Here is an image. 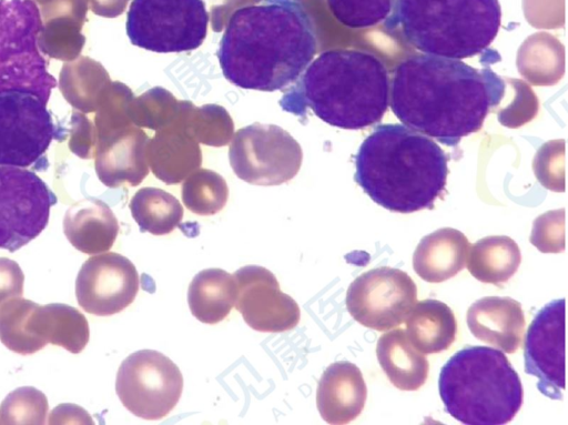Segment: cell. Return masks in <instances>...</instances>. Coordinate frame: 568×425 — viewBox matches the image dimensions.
<instances>
[{
  "instance_id": "cell-1",
  "label": "cell",
  "mask_w": 568,
  "mask_h": 425,
  "mask_svg": "<svg viewBox=\"0 0 568 425\" xmlns=\"http://www.w3.org/2000/svg\"><path fill=\"white\" fill-rule=\"evenodd\" d=\"M505 93V81L489 67L479 70L458 59L423 53L396 65L389 102L404 125L456 146L481 129Z\"/></svg>"
},
{
  "instance_id": "cell-2",
  "label": "cell",
  "mask_w": 568,
  "mask_h": 425,
  "mask_svg": "<svg viewBox=\"0 0 568 425\" xmlns=\"http://www.w3.org/2000/svg\"><path fill=\"white\" fill-rule=\"evenodd\" d=\"M316 51V27L301 0H263L232 13L216 55L229 82L272 92L293 84Z\"/></svg>"
},
{
  "instance_id": "cell-3",
  "label": "cell",
  "mask_w": 568,
  "mask_h": 425,
  "mask_svg": "<svg viewBox=\"0 0 568 425\" xmlns=\"http://www.w3.org/2000/svg\"><path fill=\"white\" fill-rule=\"evenodd\" d=\"M448 155L404 124H378L355 155L354 181L378 205L397 213L433 209L448 175Z\"/></svg>"
},
{
  "instance_id": "cell-4",
  "label": "cell",
  "mask_w": 568,
  "mask_h": 425,
  "mask_svg": "<svg viewBox=\"0 0 568 425\" xmlns=\"http://www.w3.org/2000/svg\"><path fill=\"white\" fill-rule=\"evenodd\" d=\"M280 105L296 117H305L310 109L332 127L364 129L377 124L387 111L388 71L373 53L327 50L290 85Z\"/></svg>"
},
{
  "instance_id": "cell-5",
  "label": "cell",
  "mask_w": 568,
  "mask_h": 425,
  "mask_svg": "<svg viewBox=\"0 0 568 425\" xmlns=\"http://www.w3.org/2000/svg\"><path fill=\"white\" fill-rule=\"evenodd\" d=\"M500 20L498 0H395L384 27L423 53L462 60L489 47Z\"/></svg>"
},
{
  "instance_id": "cell-6",
  "label": "cell",
  "mask_w": 568,
  "mask_h": 425,
  "mask_svg": "<svg viewBox=\"0 0 568 425\" xmlns=\"http://www.w3.org/2000/svg\"><path fill=\"white\" fill-rule=\"evenodd\" d=\"M438 391L445 412L467 425L509 423L523 405L518 373L506 355L488 346H465L440 370Z\"/></svg>"
},
{
  "instance_id": "cell-7",
  "label": "cell",
  "mask_w": 568,
  "mask_h": 425,
  "mask_svg": "<svg viewBox=\"0 0 568 425\" xmlns=\"http://www.w3.org/2000/svg\"><path fill=\"white\" fill-rule=\"evenodd\" d=\"M41 28L37 3L0 0V92H29L47 104L57 80L38 47Z\"/></svg>"
},
{
  "instance_id": "cell-8",
  "label": "cell",
  "mask_w": 568,
  "mask_h": 425,
  "mask_svg": "<svg viewBox=\"0 0 568 425\" xmlns=\"http://www.w3.org/2000/svg\"><path fill=\"white\" fill-rule=\"evenodd\" d=\"M203 0H132L126 33L132 44L158 53L199 48L207 31Z\"/></svg>"
},
{
  "instance_id": "cell-9",
  "label": "cell",
  "mask_w": 568,
  "mask_h": 425,
  "mask_svg": "<svg viewBox=\"0 0 568 425\" xmlns=\"http://www.w3.org/2000/svg\"><path fill=\"white\" fill-rule=\"evenodd\" d=\"M230 164L236 176L254 185H280L300 171L298 142L274 124L253 123L237 130L230 144Z\"/></svg>"
},
{
  "instance_id": "cell-10",
  "label": "cell",
  "mask_w": 568,
  "mask_h": 425,
  "mask_svg": "<svg viewBox=\"0 0 568 425\" xmlns=\"http://www.w3.org/2000/svg\"><path fill=\"white\" fill-rule=\"evenodd\" d=\"M182 389L180 368L154 350L130 354L118 370L115 391L121 403L143 419L165 417L176 406Z\"/></svg>"
},
{
  "instance_id": "cell-11",
  "label": "cell",
  "mask_w": 568,
  "mask_h": 425,
  "mask_svg": "<svg viewBox=\"0 0 568 425\" xmlns=\"http://www.w3.org/2000/svg\"><path fill=\"white\" fill-rule=\"evenodd\" d=\"M45 105L29 92H0V165L31 166L53 139H65L67 130L54 123Z\"/></svg>"
},
{
  "instance_id": "cell-12",
  "label": "cell",
  "mask_w": 568,
  "mask_h": 425,
  "mask_svg": "<svg viewBox=\"0 0 568 425\" xmlns=\"http://www.w3.org/2000/svg\"><path fill=\"white\" fill-rule=\"evenodd\" d=\"M57 195L34 172L0 165V249L16 252L48 225Z\"/></svg>"
},
{
  "instance_id": "cell-13",
  "label": "cell",
  "mask_w": 568,
  "mask_h": 425,
  "mask_svg": "<svg viewBox=\"0 0 568 425\" xmlns=\"http://www.w3.org/2000/svg\"><path fill=\"white\" fill-rule=\"evenodd\" d=\"M416 298V285L406 272L381 266L361 274L349 284L345 303L359 324L387 331L406 321Z\"/></svg>"
},
{
  "instance_id": "cell-14",
  "label": "cell",
  "mask_w": 568,
  "mask_h": 425,
  "mask_svg": "<svg viewBox=\"0 0 568 425\" xmlns=\"http://www.w3.org/2000/svg\"><path fill=\"white\" fill-rule=\"evenodd\" d=\"M566 302L546 304L527 328L524 342L525 372L538 378L537 388L561 399L566 388Z\"/></svg>"
},
{
  "instance_id": "cell-15",
  "label": "cell",
  "mask_w": 568,
  "mask_h": 425,
  "mask_svg": "<svg viewBox=\"0 0 568 425\" xmlns=\"http://www.w3.org/2000/svg\"><path fill=\"white\" fill-rule=\"evenodd\" d=\"M139 291V274L125 256L108 252L89 257L75 280L79 305L98 316L116 314L128 307Z\"/></svg>"
},
{
  "instance_id": "cell-16",
  "label": "cell",
  "mask_w": 568,
  "mask_h": 425,
  "mask_svg": "<svg viewBox=\"0 0 568 425\" xmlns=\"http://www.w3.org/2000/svg\"><path fill=\"white\" fill-rule=\"evenodd\" d=\"M234 276V306L251 328L263 333H281L298 324L300 306L282 292L271 271L260 265H246L239 269Z\"/></svg>"
},
{
  "instance_id": "cell-17",
  "label": "cell",
  "mask_w": 568,
  "mask_h": 425,
  "mask_svg": "<svg viewBox=\"0 0 568 425\" xmlns=\"http://www.w3.org/2000/svg\"><path fill=\"white\" fill-rule=\"evenodd\" d=\"M149 138L131 123L97 140L95 172L109 188L136 186L149 174Z\"/></svg>"
},
{
  "instance_id": "cell-18",
  "label": "cell",
  "mask_w": 568,
  "mask_h": 425,
  "mask_svg": "<svg viewBox=\"0 0 568 425\" xmlns=\"http://www.w3.org/2000/svg\"><path fill=\"white\" fill-rule=\"evenodd\" d=\"M367 388L361 370L348 361L331 364L323 372L316 392V405L328 424H347L363 411Z\"/></svg>"
},
{
  "instance_id": "cell-19",
  "label": "cell",
  "mask_w": 568,
  "mask_h": 425,
  "mask_svg": "<svg viewBox=\"0 0 568 425\" xmlns=\"http://www.w3.org/2000/svg\"><path fill=\"white\" fill-rule=\"evenodd\" d=\"M467 325L479 341L506 353H515L523 340L525 315L518 301L508 296H485L467 311Z\"/></svg>"
},
{
  "instance_id": "cell-20",
  "label": "cell",
  "mask_w": 568,
  "mask_h": 425,
  "mask_svg": "<svg viewBox=\"0 0 568 425\" xmlns=\"http://www.w3.org/2000/svg\"><path fill=\"white\" fill-rule=\"evenodd\" d=\"M88 9L87 0H51L41 6L44 21L38 36L41 53L64 62L77 59L85 43L81 30Z\"/></svg>"
},
{
  "instance_id": "cell-21",
  "label": "cell",
  "mask_w": 568,
  "mask_h": 425,
  "mask_svg": "<svg viewBox=\"0 0 568 425\" xmlns=\"http://www.w3.org/2000/svg\"><path fill=\"white\" fill-rule=\"evenodd\" d=\"M27 331L34 353L51 343L78 354L90 337L85 316L78 308L61 303H33L27 318Z\"/></svg>"
},
{
  "instance_id": "cell-22",
  "label": "cell",
  "mask_w": 568,
  "mask_h": 425,
  "mask_svg": "<svg viewBox=\"0 0 568 425\" xmlns=\"http://www.w3.org/2000/svg\"><path fill=\"white\" fill-rule=\"evenodd\" d=\"M69 242L85 254L109 251L119 233V223L108 204L94 198L71 205L63 219Z\"/></svg>"
},
{
  "instance_id": "cell-23",
  "label": "cell",
  "mask_w": 568,
  "mask_h": 425,
  "mask_svg": "<svg viewBox=\"0 0 568 425\" xmlns=\"http://www.w3.org/2000/svg\"><path fill=\"white\" fill-rule=\"evenodd\" d=\"M149 166L166 184H176L201 166L197 142L176 122L158 131L149 142Z\"/></svg>"
},
{
  "instance_id": "cell-24",
  "label": "cell",
  "mask_w": 568,
  "mask_h": 425,
  "mask_svg": "<svg viewBox=\"0 0 568 425\" xmlns=\"http://www.w3.org/2000/svg\"><path fill=\"white\" fill-rule=\"evenodd\" d=\"M467 237L452 227L424 236L413 254L417 275L429 283H442L465 267L469 249Z\"/></svg>"
},
{
  "instance_id": "cell-25",
  "label": "cell",
  "mask_w": 568,
  "mask_h": 425,
  "mask_svg": "<svg viewBox=\"0 0 568 425\" xmlns=\"http://www.w3.org/2000/svg\"><path fill=\"white\" fill-rule=\"evenodd\" d=\"M381 367L390 383L402 391H416L428 376L427 358L409 342L406 332L396 328L383 334L376 346Z\"/></svg>"
},
{
  "instance_id": "cell-26",
  "label": "cell",
  "mask_w": 568,
  "mask_h": 425,
  "mask_svg": "<svg viewBox=\"0 0 568 425\" xmlns=\"http://www.w3.org/2000/svg\"><path fill=\"white\" fill-rule=\"evenodd\" d=\"M407 337L424 354L446 351L453 344L457 322L452 308L444 302L427 298L418 301L406 318Z\"/></svg>"
},
{
  "instance_id": "cell-27",
  "label": "cell",
  "mask_w": 568,
  "mask_h": 425,
  "mask_svg": "<svg viewBox=\"0 0 568 425\" xmlns=\"http://www.w3.org/2000/svg\"><path fill=\"white\" fill-rule=\"evenodd\" d=\"M236 300L234 274L222 269H205L191 281L189 307L194 317L205 324H216L231 312Z\"/></svg>"
},
{
  "instance_id": "cell-28",
  "label": "cell",
  "mask_w": 568,
  "mask_h": 425,
  "mask_svg": "<svg viewBox=\"0 0 568 425\" xmlns=\"http://www.w3.org/2000/svg\"><path fill=\"white\" fill-rule=\"evenodd\" d=\"M468 250L467 270L483 283L497 285L507 282L521 262L517 243L506 235L483 237Z\"/></svg>"
},
{
  "instance_id": "cell-29",
  "label": "cell",
  "mask_w": 568,
  "mask_h": 425,
  "mask_svg": "<svg viewBox=\"0 0 568 425\" xmlns=\"http://www.w3.org/2000/svg\"><path fill=\"white\" fill-rule=\"evenodd\" d=\"M59 80L64 99L83 113L97 111L102 95L111 83L102 64L89 57H79L64 63Z\"/></svg>"
},
{
  "instance_id": "cell-30",
  "label": "cell",
  "mask_w": 568,
  "mask_h": 425,
  "mask_svg": "<svg viewBox=\"0 0 568 425\" xmlns=\"http://www.w3.org/2000/svg\"><path fill=\"white\" fill-rule=\"evenodd\" d=\"M132 217L141 232L153 235L171 233L181 225L183 208L171 193L158 188H142L130 201Z\"/></svg>"
},
{
  "instance_id": "cell-31",
  "label": "cell",
  "mask_w": 568,
  "mask_h": 425,
  "mask_svg": "<svg viewBox=\"0 0 568 425\" xmlns=\"http://www.w3.org/2000/svg\"><path fill=\"white\" fill-rule=\"evenodd\" d=\"M175 121L197 143L221 146L229 143L233 134L232 120L220 105L195 108L187 101H181Z\"/></svg>"
},
{
  "instance_id": "cell-32",
  "label": "cell",
  "mask_w": 568,
  "mask_h": 425,
  "mask_svg": "<svg viewBox=\"0 0 568 425\" xmlns=\"http://www.w3.org/2000/svg\"><path fill=\"white\" fill-rule=\"evenodd\" d=\"M182 201L186 209L199 215H213L226 204L229 188L214 171L196 169L182 184Z\"/></svg>"
},
{
  "instance_id": "cell-33",
  "label": "cell",
  "mask_w": 568,
  "mask_h": 425,
  "mask_svg": "<svg viewBox=\"0 0 568 425\" xmlns=\"http://www.w3.org/2000/svg\"><path fill=\"white\" fill-rule=\"evenodd\" d=\"M181 101H178L169 91L153 88L132 98L128 105V115L136 127H146L160 131L171 125L179 115Z\"/></svg>"
},
{
  "instance_id": "cell-34",
  "label": "cell",
  "mask_w": 568,
  "mask_h": 425,
  "mask_svg": "<svg viewBox=\"0 0 568 425\" xmlns=\"http://www.w3.org/2000/svg\"><path fill=\"white\" fill-rule=\"evenodd\" d=\"M333 17L351 29L373 28L385 21L395 0H326Z\"/></svg>"
},
{
  "instance_id": "cell-35",
  "label": "cell",
  "mask_w": 568,
  "mask_h": 425,
  "mask_svg": "<svg viewBox=\"0 0 568 425\" xmlns=\"http://www.w3.org/2000/svg\"><path fill=\"white\" fill-rule=\"evenodd\" d=\"M45 395L32 386L11 392L0 405V424H44L48 413Z\"/></svg>"
},
{
  "instance_id": "cell-36",
  "label": "cell",
  "mask_w": 568,
  "mask_h": 425,
  "mask_svg": "<svg viewBox=\"0 0 568 425\" xmlns=\"http://www.w3.org/2000/svg\"><path fill=\"white\" fill-rule=\"evenodd\" d=\"M530 243L542 253L565 251V209L548 211L535 221Z\"/></svg>"
},
{
  "instance_id": "cell-37",
  "label": "cell",
  "mask_w": 568,
  "mask_h": 425,
  "mask_svg": "<svg viewBox=\"0 0 568 425\" xmlns=\"http://www.w3.org/2000/svg\"><path fill=\"white\" fill-rule=\"evenodd\" d=\"M70 150L82 159L94 158L97 148V131L91 121L80 112L71 115Z\"/></svg>"
},
{
  "instance_id": "cell-38",
  "label": "cell",
  "mask_w": 568,
  "mask_h": 425,
  "mask_svg": "<svg viewBox=\"0 0 568 425\" xmlns=\"http://www.w3.org/2000/svg\"><path fill=\"white\" fill-rule=\"evenodd\" d=\"M524 9L535 26L550 28L564 22V0H524Z\"/></svg>"
},
{
  "instance_id": "cell-39",
  "label": "cell",
  "mask_w": 568,
  "mask_h": 425,
  "mask_svg": "<svg viewBox=\"0 0 568 425\" xmlns=\"http://www.w3.org/2000/svg\"><path fill=\"white\" fill-rule=\"evenodd\" d=\"M24 275L19 264L0 257V306L8 300L23 294Z\"/></svg>"
},
{
  "instance_id": "cell-40",
  "label": "cell",
  "mask_w": 568,
  "mask_h": 425,
  "mask_svg": "<svg viewBox=\"0 0 568 425\" xmlns=\"http://www.w3.org/2000/svg\"><path fill=\"white\" fill-rule=\"evenodd\" d=\"M262 0H224L222 4L212 6L211 22L215 32L221 31L232 13L241 8L254 6Z\"/></svg>"
},
{
  "instance_id": "cell-41",
  "label": "cell",
  "mask_w": 568,
  "mask_h": 425,
  "mask_svg": "<svg viewBox=\"0 0 568 425\" xmlns=\"http://www.w3.org/2000/svg\"><path fill=\"white\" fill-rule=\"evenodd\" d=\"M87 2L94 14L115 18L124 12L129 0H87Z\"/></svg>"
},
{
  "instance_id": "cell-42",
  "label": "cell",
  "mask_w": 568,
  "mask_h": 425,
  "mask_svg": "<svg viewBox=\"0 0 568 425\" xmlns=\"http://www.w3.org/2000/svg\"><path fill=\"white\" fill-rule=\"evenodd\" d=\"M31 1H33L34 3H38L41 7L51 0H31Z\"/></svg>"
}]
</instances>
